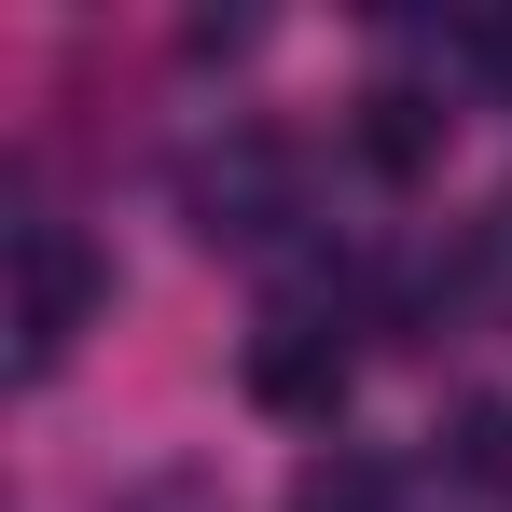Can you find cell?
Listing matches in <instances>:
<instances>
[{"label":"cell","mask_w":512,"mask_h":512,"mask_svg":"<svg viewBox=\"0 0 512 512\" xmlns=\"http://www.w3.org/2000/svg\"><path fill=\"white\" fill-rule=\"evenodd\" d=\"M28 360H56V346L84 333V305H97V263L70 250V236H56V222H28Z\"/></svg>","instance_id":"obj_2"},{"label":"cell","mask_w":512,"mask_h":512,"mask_svg":"<svg viewBox=\"0 0 512 512\" xmlns=\"http://www.w3.org/2000/svg\"><path fill=\"white\" fill-rule=\"evenodd\" d=\"M360 153H374L388 180H416L429 153H443V111H429L416 84H374V97H360Z\"/></svg>","instance_id":"obj_4"},{"label":"cell","mask_w":512,"mask_h":512,"mask_svg":"<svg viewBox=\"0 0 512 512\" xmlns=\"http://www.w3.org/2000/svg\"><path fill=\"white\" fill-rule=\"evenodd\" d=\"M443 457H457V485H499L512 499V402H457V443Z\"/></svg>","instance_id":"obj_5"},{"label":"cell","mask_w":512,"mask_h":512,"mask_svg":"<svg viewBox=\"0 0 512 512\" xmlns=\"http://www.w3.org/2000/svg\"><path fill=\"white\" fill-rule=\"evenodd\" d=\"M194 208H208V236H263V222H277V153H263V139L208 153V167H194Z\"/></svg>","instance_id":"obj_3"},{"label":"cell","mask_w":512,"mask_h":512,"mask_svg":"<svg viewBox=\"0 0 512 512\" xmlns=\"http://www.w3.org/2000/svg\"><path fill=\"white\" fill-rule=\"evenodd\" d=\"M457 42H471V70H485V84H512V14H471Z\"/></svg>","instance_id":"obj_7"},{"label":"cell","mask_w":512,"mask_h":512,"mask_svg":"<svg viewBox=\"0 0 512 512\" xmlns=\"http://www.w3.org/2000/svg\"><path fill=\"white\" fill-rule=\"evenodd\" d=\"M291 512H388V471H374V457H319V471L291 485Z\"/></svg>","instance_id":"obj_6"},{"label":"cell","mask_w":512,"mask_h":512,"mask_svg":"<svg viewBox=\"0 0 512 512\" xmlns=\"http://www.w3.org/2000/svg\"><path fill=\"white\" fill-rule=\"evenodd\" d=\"M250 402H277V416H333V402H346V346L319 333V319H263Z\"/></svg>","instance_id":"obj_1"}]
</instances>
